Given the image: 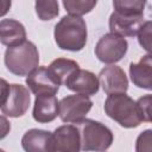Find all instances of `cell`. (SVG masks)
Returning a JSON list of instances; mask_svg holds the SVG:
<instances>
[{"label": "cell", "instance_id": "1", "mask_svg": "<svg viewBox=\"0 0 152 152\" xmlns=\"http://www.w3.org/2000/svg\"><path fill=\"white\" fill-rule=\"evenodd\" d=\"M87 24L81 15H64L55 25L53 38L57 46L62 50L81 51L87 44Z\"/></svg>", "mask_w": 152, "mask_h": 152}, {"label": "cell", "instance_id": "2", "mask_svg": "<svg viewBox=\"0 0 152 152\" xmlns=\"http://www.w3.org/2000/svg\"><path fill=\"white\" fill-rule=\"evenodd\" d=\"M104 113L124 128L138 127L141 121V113L137 101L126 93L110 94L103 104Z\"/></svg>", "mask_w": 152, "mask_h": 152}, {"label": "cell", "instance_id": "3", "mask_svg": "<svg viewBox=\"0 0 152 152\" xmlns=\"http://www.w3.org/2000/svg\"><path fill=\"white\" fill-rule=\"evenodd\" d=\"M5 65L10 72L15 76H27L39 64V52L34 43L25 40L24 43L8 46L4 57Z\"/></svg>", "mask_w": 152, "mask_h": 152}, {"label": "cell", "instance_id": "4", "mask_svg": "<svg viewBox=\"0 0 152 152\" xmlns=\"http://www.w3.org/2000/svg\"><path fill=\"white\" fill-rule=\"evenodd\" d=\"M75 125L80 129L81 150L83 151H106L113 142L112 131L102 122L91 119H82Z\"/></svg>", "mask_w": 152, "mask_h": 152}, {"label": "cell", "instance_id": "5", "mask_svg": "<svg viewBox=\"0 0 152 152\" xmlns=\"http://www.w3.org/2000/svg\"><path fill=\"white\" fill-rule=\"evenodd\" d=\"M30 102V91L25 86L8 84L4 78L1 80V113L5 116H23L27 112Z\"/></svg>", "mask_w": 152, "mask_h": 152}, {"label": "cell", "instance_id": "6", "mask_svg": "<svg viewBox=\"0 0 152 152\" xmlns=\"http://www.w3.org/2000/svg\"><path fill=\"white\" fill-rule=\"evenodd\" d=\"M128 49L127 40L116 33L109 32L103 34L95 45V56L106 64H114L122 59Z\"/></svg>", "mask_w": 152, "mask_h": 152}, {"label": "cell", "instance_id": "7", "mask_svg": "<svg viewBox=\"0 0 152 152\" xmlns=\"http://www.w3.org/2000/svg\"><path fill=\"white\" fill-rule=\"evenodd\" d=\"M93 107V101L88 95L74 94L59 101V118L63 122L75 124L86 118Z\"/></svg>", "mask_w": 152, "mask_h": 152}, {"label": "cell", "instance_id": "8", "mask_svg": "<svg viewBox=\"0 0 152 152\" xmlns=\"http://www.w3.org/2000/svg\"><path fill=\"white\" fill-rule=\"evenodd\" d=\"M26 86L36 96L38 95H56L59 90V81L53 76L46 66H38L26 77Z\"/></svg>", "mask_w": 152, "mask_h": 152}, {"label": "cell", "instance_id": "9", "mask_svg": "<svg viewBox=\"0 0 152 152\" xmlns=\"http://www.w3.org/2000/svg\"><path fill=\"white\" fill-rule=\"evenodd\" d=\"M81 150V135L76 125H63L52 133L51 152H78Z\"/></svg>", "mask_w": 152, "mask_h": 152}, {"label": "cell", "instance_id": "10", "mask_svg": "<svg viewBox=\"0 0 152 152\" xmlns=\"http://www.w3.org/2000/svg\"><path fill=\"white\" fill-rule=\"evenodd\" d=\"M64 86L74 93L91 96L99 91L100 81L94 72L86 69H77L66 78Z\"/></svg>", "mask_w": 152, "mask_h": 152}, {"label": "cell", "instance_id": "11", "mask_svg": "<svg viewBox=\"0 0 152 152\" xmlns=\"http://www.w3.org/2000/svg\"><path fill=\"white\" fill-rule=\"evenodd\" d=\"M99 81L107 95L126 93L128 89V80L125 71L115 64L101 69L99 74Z\"/></svg>", "mask_w": 152, "mask_h": 152}, {"label": "cell", "instance_id": "12", "mask_svg": "<svg viewBox=\"0 0 152 152\" xmlns=\"http://www.w3.org/2000/svg\"><path fill=\"white\" fill-rule=\"evenodd\" d=\"M144 23V14L140 15H126L118 12H113L109 17V30L122 37H134L138 34L140 26Z\"/></svg>", "mask_w": 152, "mask_h": 152}, {"label": "cell", "instance_id": "13", "mask_svg": "<svg viewBox=\"0 0 152 152\" xmlns=\"http://www.w3.org/2000/svg\"><path fill=\"white\" fill-rule=\"evenodd\" d=\"M59 115V101L55 95L45 94L36 96L32 116L37 122L46 124L53 121Z\"/></svg>", "mask_w": 152, "mask_h": 152}, {"label": "cell", "instance_id": "14", "mask_svg": "<svg viewBox=\"0 0 152 152\" xmlns=\"http://www.w3.org/2000/svg\"><path fill=\"white\" fill-rule=\"evenodd\" d=\"M52 133L45 129L31 128L21 138V146L27 152H51Z\"/></svg>", "mask_w": 152, "mask_h": 152}, {"label": "cell", "instance_id": "15", "mask_svg": "<svg viewBox=\"0 0 152 152\" xmlns=\"http://www.w3.org/2000/svg\"><path fill=\"white\" fill-rule=\"evenodd\" d=\"M26 40L24 25L15 19H2L0 21V42L8 46H15Z\"/></svg>", "mask_w": 152, "mask_h": 152}, {"label": "cell", "instance_id": "16", "mask_svg": "<svg viewBox=\"0 0 152 152\" xmlns=\"http://www.w3.org/2000/svg\"><path fill=\"white\" fill-rule=\"evenodd\" d=\"M129 77L133 84L141 89L152 90V66L139 62L129 64Z\"/></svg>", "mask_w": 152, "mask_h": 152}, {"label": "cell", "instance_id": "17", "mask_svg": "<svg viewBox=\"0 0 152 152\" xmlns=\"http://www.w3.org/2000/svg\"><path fill=\"white\" fill-rule=\"evenodd\" d=\"M50 71L53 74V76L59 81L61 84H64L66 78L77 69H80V65L76 61L69 59V58H57L50 63L48 66Z\"/></svg>", "mask_w": 152, "mask_h": 152}, {"label": "cell", "instance_id": "18", "mask_svg": "<svg viewBox=\"0 0 152 152\" xmlns=\"http://www.w3.org/2000/svg\"><path fill=\"white\" fill-rule=\"evenodd\" d=\"M147 0H113V7L115 12L126 15H140L144 14V10Z\"/></svg>", "mask_w": 152, "mask_h": 152}, {"label": "cell", "instance_id": "19", "mask_svg": "<svg viewBox=\"0 0 152 152\" xmlns=\"http://www.w3.org/2000/svg\"><path fill=\"white\" fill-rule=\"evenodd\" d=\"M34 10L37 17L43 20H52L59 13V5L57 0H36Z\"/></svg>", "mask_w": 152, "mask_h": 152}, {"label": "cell", "instance_id": "20", "mask_svg": "<svg viewBox=\"0 0 152 152\" xmlns=\"http://www.w3.org/2000/svg\"><path fill=\"white\" fill-rule=\"evenodd\" d=\"M62 2L69 14L82 17L94 10L97 0H62Z\"/></svg>", "mask_w": 152, "mask_h": 152}, {"label": "cell", "instance_id": "21", "mask_svg": "<svg viewBox=\"0 0 152 152\" xmlns=\"http://www.w3.org/2000/svg\"><path fill=\"white\" fill-rule=\"evenodd\" d=\"M137 36L139 45L148 53H152V20L144 21Z\"/></svg>", "mask_w": 152, "mask_h": 152}, {"label": "cell", "instance_id": "22", "mask_svg": "<svg viewBox=\"0 0 152 152\" xmlns=\"http://www.w3.org/2000/svg\"><path fill=\"white\" fill-rule=\"evenodd\" d=\"M137 103L140 109L142 121L152 122V94L142 95L137 100Z\"/></svg>", "mask_w": 152, "mask_h": 152}, {"label": "cell", "instance_id": "23", "mask_svg": "<svg viewBox=\"0 0 152 152\" xmlns=\"http://www.w3.org/2000/svg\"><path fill=\"white\" fill-rule=\"evenodd\" d=\"M137 152H152V129L142 131L135 140Z\"/></svg>", "mask_w": 152, "mask_h": 152}, {"label": "cell", "instance_id": "24", "mask_svg": "<svg viewBox=\"0 0 152 152\" xmlns=\"http://www.w3.org/2000/svg\"><path fill=\"white\" fill-rule=\"evenodd\" d=\"M139 62L146 63V64H148V65H151V66H152V53H147V55L142 56V57L140 58V61H139Z\"/></svg>", "mask_w": 152, "mask_h": 152}, {"label": "cell", "instance_id": "25", "mask_svg": "<svg viewBox=\"0 0 152 152\" xmlns=\"http://www.w3.org/2000/svg\"><path fill=\"white\" fill-rule=\"evenodd\" d=\"M1 122H2V125H4V126H7V121H6L5 116H2V118H1ZM7 127H11V126H7ZM6 134H7V131L2 129V135H1V139H2V138H5V135H6Z\"/></svg>", "mask_w": 152, "mask_h": 152}]
</instances>
